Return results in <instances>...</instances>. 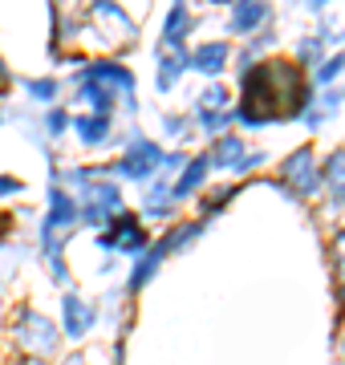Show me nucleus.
<instances>
[{"label":"nucleus","mask_w":345,"mask_h":365,"mask_svg":"<svg viewBox=\"0 0 345 365\" xmlns=\"http://www.w3.org/2000/svg\"><path fill=\"white\" fill-rule=\"evenodd\" d=\"M159 134L167 138V143L183 146L187 138L195 134V122H191V114H159Z\"/></svg>","instance_id":"obj_29"},{"label":"nucleus","mask_w":345,"mask_h":365,"mask_svg":"<svg viewBox=\"0 0 345 365\" xmlns=\"http://www.w3.org/2000/svg\"><path fill=\"white\" fill-rule=\"evenodd\" d=\"M69 134L78 138L86 150H106V146H122V130L114 126V118L106 114H73V122H69Z\"/></svg>","instance_id":"obj_11"},{"label":"nucleus","mask_w":345,"mask_h":365,"mask_svg":"<svg viewBox=\"0 0 345 365\" xmlns=\"http://www.w3.org/2000/svg\"><path fill=\"white\" fill-rule=\"evenodd\" d=\"M207 179H212V163H207V155H191L187 158V167L171 179V199L179 203V207H187L191 199H200V191L207 187Z\"/></svg>","instance_id":"obj_16"},{"label":"nucleus","mask_w":345,"mask_h":365,"mask_svg":"<svg viewBox=\"0 0 345 365\" xmlns=\"http://www.w3.org/2000/svg\"><path fill=\"white\" fill-rule=\"evenodd\" d=\"M329 4H333V0H305V9H309V13H325V9H329Z\"/></svg>","instance_id":"obj_36"},{"label":"nucleus","mask_w":345,"mask_h":365,"mask_svg":"<svg viewBox=\"0 0 345 365\" xmlns=\"http://www.w3.org/2000/svg\"><path fill=\"white\" fill-rule=\"evenodd\" d=\"M25 191V179H16V175H0V199H16Z\"/></svg>","instance_id":"obj_34"},{"label":"nucleus","mask_w":345,"mask_h":365,"mask_svg":"<svg viewBox=\"0 0 345 365\" xmlns=\"http://www.w3.org/2000/svg\"><path fill=\"white\" fill-rule=\"evenodd\" d=\"M248 150H252V146H248V138H244V134L227 130V134H220V138H212V146H207L203 155H207L212 170H227V175H232V170H236V163L248 155Z\"/></svg>","instance_id":"obj_17"},{"label":"nucleus","mask_w":345,"mask_h":365,"mask_svg":"<svg viewBox=\"0 0 345 365\" xmlns=\"http://www.w3.org/2000/svg\"><path fill=\"white\" fill-rule=\"evenodd\" d=\"M187 114L203 138H220V134L232 130V110H187Z\"/></svg>","instance_id":"obj_25"},{"label":"nucleus","mask_w":345,"mask_h":365,"mask_svg":"<svg viewBox=\"0 0 345 365\" xmlns=\"http://www.w3.org/2000/svg\"><path fill=\"white\" fill-rule=\"evenodd\" d=\"M313 102H317L321 106V110H325V114H337V110H341V106H345V90H341V86H329V90H317V93H313Z\"/></svg>","instance_id":"obj_32"},{"label":"nucleus","mask_w":345,"mask_h":365,"mask_svg":"<svg viewBox=\"0 0 345 365\" xmlns=\"http://www.w3.org/2000/svg\"><path fill=\"white\" fill-rule=\"evenodd\" d=\"M240 191H244L240 182H220V187H203L200 199H195V220H207V223H212L215 215H220V211H224L227 203H232V199L240 195Z\"/></svg>","instance_id":"obj_20"},{"label":"nucleus","mask_w":345,"mask_h":365,"mask_svg":"<svg viewBox=\"0 0 345 365\" xmlns=\"http://www.w3.org/2000/svg\"><path fill=\"white\" fill-rule=\"evenodd\" d=\"M159 163H163V143L143 134L138 122H130L122 130V146H118V158L106 163V175L118 182H150L159 175Z\"/></svg>","instance_id":"obj_2"},{"label":"nucleus","mask_w":345,"mask_h":365,"mask_svg":"<svg viewBox=\"0 0 345 365\" xmlns=\"http://www.w3.org/2000/svg\"><path fill=\"white\" fill-rule=\"evenodd\" d=\"M212 4H227V9H232V4H236V0H212Z\"/></svg>","instance_id":"obj_38"},{"label":"nucleus","mask_w":345,"mask_h":365,"mask_svg":"<svg viewBox=\"0 0 345 365\" xmlns=\"http://www.w3.org/2000/svg\"><path fill=\"white\" fill-rule=\"evenodd\" d=\"M57 365H93V361H90L86 349H73V353H66V357H57Z\"/></svg>","instance_id":"obj_35"},{"label":"nucleus","mask_w":345,"mask_h":365,"mask_svg":"<svg viewBox=\"0 0 345 365\" xmlns=\"http://www.w3.org/2000/svg\"><path fill=\"white\" fill-rule=\"evenodd\" d=\"M203 232H207V220H175V223H167V232H163L155 244H159L163 256L171 260V256H179L183 248H191Z\"/></svg>","instance_id":"obj_18"},{"label":"nucleus","mask_w":345,"mask_h":365,"mask_svg":"<svg viewBox=\"0 0 345 365\" xmlns=\"http://www.w3.org/2000/svg\"><path fill=\"white\" fill-rule=\"evenodd\" d=\"M61 329H57V321H49L45 313H37V309H29V304H21L13 313V345L21 349V357L25 361H37V365H49L61 357Z\"/></svg>","instance_id":"obj_3"},{"label":"nucleus","mask_w":345,"mask_h":365,"mask_svg":"<svg viewBox=\"0 0 345 365\" xmlns=\"http://www.w3.org/2000/svg\"><path fill=\"white\" fill-rule=\"evenodd\" d=\"M297 122H305V130H313V134H317V130H325V126H329L333 118L325 114V110H321L317 102H309V106H305V114L297 118Z\"/></svg>","instance_id":"obj_33"},{"label":"nucleus","mask_w":345,"mask_h":365,"mask_svg":"<svg viewBox=\"0 0 345 365\" xmlns=\"http://www.w3.org/2000/svg\"><path fill=\"white\" fill-rule=\"evenodd\" d=\"M0 252H4V227H0Z\"/></svg>","instance_id":"obj_40"},{"label":"nucleus","mask_w":345,"mask_h":365,"mask_svg":"<svg viewBox=\"0 0 345 365\" xmlns=\"http://www.w3.org/2000/svg\"><path fill=\"white\" fill-rule=\"evenodd\" d=\"M325 57H329V45H325L317 33H305V37H297V45H292V61L305 69V73H313Z\"/></svg>","instance_id":"obj_22"},{"label":"nucleus","mask_w":345,"mask_h":365,"mask_svg":"<svg viewBox=\"0 0 345 365\" xmlns=\"http://www.w3.org/2000/svg\"><path fill=\"white\" fill-rule=\"evenodd\" d=\"M277 187H280V195L284 199H297V203L321 199V155L309 143L297 146L289 158H280Z\"/></svg>","instance_id":"obj_5"},{"label":"nucleus","mask_w":345,"mask_h":365,"mask_svg":"<svg viewBox=\"0 0 345 365\" xmlns=\"http://www.w3.org/2000/svg\"><path fill=\"white\" fill-rule=\"evenodd\" d=\"M102 321V309H98V300H86L78 288H66L61 292V337L66 341H86L98 329Z\"/></svg>","instance_id":"obj_8"},{"label":"nucleus","mask_w":345,"mask_h":365,"mask_svg":"<svg viewBox=\"0 0 345 365\" xmlns=\"http://www.w3.org/2000/svg\"><path fill=\"white\" fill-rule=\"evenodd\" d=\"M187 158H191V155H187L183 146H175V150H163V163H159V175H163V179H175V175H179V170H183V167H187Z\"/></svg>","instance_id":"obj_31"},{"label":"nucleus","mask_w":345,"mask_h":365,"mask_svg":"<svg viewBox=\"0 0 345 365\" xmlns=\"http://www.w3.org/2000/svg\"><path fill=\"white\" fill-rule=\"evenodd\" d=\"M86 16H90L93 29H102L118 45H134L138 41V21L122 9L118 0H86Z\"/></svg>","instance_id":"obj_9"},{"label":"nucleus","mask_w":345,"mask_h":365,"mask_svg":"<svg viewBox=\"0 0 345 365\" xmlns=\"http://www.w3.org/2000/svg\"><path fill=\"white\" fill-rule=\"evenodd\" d=\"M187 73V53H171V49H155V90L159 93H175V86Z\"/></svg>","instance_id":"obj_19"},{"label":"nucleus","mask_w":345,"mask_h":365,"mask_svg":"<svg viewBox=\"0 0 345 365\" xmlns=\"http://www.w3.org/2000/svg\"><path fill=\"white\" fill-rule=\"evenodd\" d=\"M73 86H78L73 102L86 106V114H106V118H114V110H118V98H114L106 86H98V81H73Z\"/></svg>","instance_id":"obj_21"},{"label":"nucleus","mask_w":345,"mask_h":365,"mask_svg":"<svg viewBox=\"0 0 345 365\" xmlns=\"http://www.w3.org/2000/svg\"><path fill=\"white\" fill-rule=\"evenodd\" d=\"M200 25V16L191 13L187 0H171V9L163 16V29H159V49H171V53H187V41Z\"/></svg>","instance_id":"obj_13"},{"label":"nucleus","mask_w":345,"mask_h":365,"mask_svg":"<svg viewBox=\"0 0 345 365\" xmlns=\"http://www.w3.org/2000/svg\"><path fill=\"white\" fill-rule=\"evenodd\" d=\"M321 199H325V211L333 220L345 223V146H337L321 158Z\"/></svg>","instance_id":"obj_10"},{"label":"nucleus","mask_w":345,"mask_h":365,"mask_svg":"<svg viewBox=\"0 0 345 365\" xmlns=\"http://www.w3.org/2000/svg\"><path fill=\"white\" fill-rule=\"evenodd\" d=\"M341 78H345V49H333L329 57L309 73V86H313V90H329V86H337Z\"/></svg>","instance_id":"obj_24"},{"label":"nucleus","mask_w":345,"mask_h":365,"mask_svg":"<svg viewBox=\"0 0 345 365\" xmlns=\"http://www.w3.org/2000/svg\"><path fill=\"white\" fill-rule=\"evenodd\" d=\"M232 45H227L224 37L220 41H203V45H195V49H187V73H203L207 81H220L227 73V66H232Z\"/></svg>","instance_id":"obj_14"},{"label":"nucleus","mask_w":345,"mask_h":365,"mask_svg":"<svg viewBox=\"0 0 345 365\" xmlns=\"http://www.w3.org/2000/svg\"><path fill=\"white\" fill-rule=\"evenodd\" d=\"M313 86H309V73L289 57H264L256 61L252 69L240 73V90H236V106L260 114L272 126V122H292V118L305 114V106L313 102Z\"/></svg>","instance_id":"obj_1"},{"label":"nucleus","mask_w":345,"mask_h":365,"mask_svg":"<svg viewBox=\"0 0 345 365\" xmlns=\"http://www.w3.org/2000/svg\"><path fill=\"white\" fill-rule=\"evenodd\" d=\"M329 264H333V292H337V313L345 317V223L329 240Z\"/></svg>","instance_id":"obj_23"},{"label":"nucleus","mask_w":345,"mask_h":365,"mask_svg":"<svg viewBox=\"0 0 345 365\" xmlns=\"http://www.w3.org/2000/svg\"><path fill=\"white\" fill-rule=\"evenodd\" d=\"M9 365H37V361H25V357H16V361H9Z\"/></svg>","instance_id":"obj_37"},{"label":"nucleus","mask_w":345,"mask_h":365,"mask_svg":"<svg viewBox=\"0 0 345 365\" xmlns=\"http://www.w3.org/2000/svg\"><path fill=\"white\" fill-rule=\"evenodd\" d=\"M264 163H268V150H264V146H252V150H248V155L236 163V170H232V175H236V179H244V175H256Z\"/></svg>","instance_id":"obj_30"},{"label":"nucleus","mask_w":345,"mask_h":365,"mask_svg":"<svg viewBox=\"0 0 345 365\" xmlns=\"http://www.w3.org/2000/svg\"><path fill=\"white\" fill-rule=\"evenodd\" d=\"M25 98L37 106H57V98H61V81L57 78H25Z\"/></svg>","instance_id":"obj_28"},{"label":"nucleus","mask_w":345,"mask_h":365,"mask_svg":"<svg viewBox=\"0 0 345 365\" xmlns=\"http://www.w3.org/2000/svg\"><path fill=\"white\" fill-rule=\"evenodd\" d=\"M277 21L272 13V0H236L232 9H227V33L240 41H248L256 29H264Z\"/></svg>","instance_id":"obj_15"},{"label":"nucleus","mask_w":345,"mask_h":365,"mask_svg":"<svg viewBox=\"0 0 345 365\" xmlns=\"http://www.w3.org/2000/svg\"><path fill=\"white\" fill-rule=\"evenodd\" d=\"M73 81H98V86H106L114 98H118V110H126L130 122H138V78H134L130 66H122L114 57H90V61H81L73 69Z\"/></svg>","instance_id":"obj_4"},{"label":"nucleus","mask_w":345,"mask_h":365,"mask_svg":"<svg viewBox=\"0 0 345 365\" xmlns=\"http://www.w3.org/2000/svg\"><path fill=\"white\" fill-rule=\"evenodd\" d=\"M179 203L171 199V179L155 175L150 182H143V199H138V220L143 223H175Z\"/></svg>","instance_id":"obj_12"},{"label":"nucleus","mask_w":345,"mask_h":365,"mask_svg":"<svg viewBox=\"0 0 345 365\" xmlns=\"http://www.w3.org/2000/svg\"><path fill=\"white\" fill-rule=\"evenodd\" d=\"M236 106V93L227 90L224 81H207L195 98H191V110H232Z\"/></svg>","instance_id":"obj_26"},{"label":"nucleus","mask_w":345,"mask_h":365,"mask_svg":"<svg viewBox=\"0 0 345 365\" xmlns=\"http://www.w3.org/2000/svg\"><path fill=\"white\" fill-rule=\"evenodd\" d=\"M69 122H73V114H69V106H45V118H41V134L49 138V143H61L69 134Z\"/></svg>","instance_id":"obj_27"},{"label":"nucleus","mask_w":345,"mask_h":365,"mask_svg":"<svg viewBox=\"0 0 345 365\" xmlns=\"http://www.w3.org/2000/svg\"><path fill=\"white\" fill-rule=\"evenodd\" d=\"M4 122H9V114H4V110H0V126H4Z\"/></svg>","instance_id":"obj_39"},{"label":"nucleus","mask_w":345,"mask_h":365,"mask_svg":"<svg viewBox=\"0 0 345 365\" xmlns=\"http://www.w3.org/2000/svg\"><path fill=\"white\" fill-rule=\"evenodd\" d=\"M73 199H78V223L90 232H102L118 211H126V191L118 179H93Z\"/></svg>","instance_id":"obj_6"},{"label":"nucleus","mask_w":345,"mask_h":365,"mask_svg":"<svg viewBox=\"0 0 345 365\" xmlns=\"http://www.w3.org/2000/svg\"><path fill=\"white\" fill-rule=\"evenodd\" d=\"M93 244L102 248V256H126V260H134V256H143L146 244H150V227H146L143 220H138V211H118L114 220L102 227V232H93Z\"/></svg>","instance_id":"obj_7"}]
</instances>
